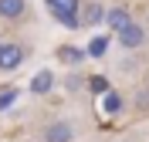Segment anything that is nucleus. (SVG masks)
<instances>
[{
    "label": "nucleus",
    "instance_id": "nucleus-6",
    "mask_svg": "<svg viewBox=\"0 0 149 142\" xmlns=\"http://www.w3.org/2000/svg\"><path fill=\"white\" fill-rule=\"evenodd\" d=\"M51 88H54V71H51V68H41V71L31 78V91L41 98V95H47Z\"/></svg>",
    "mask_w": 149,
    "mask_h": 142
},
{
    "label": "nucleus",
    "instance_id": "nucleus-5",
    "mask_svg": "<svg viewBox=\"0 0 149 142\" xmlns=\"http://www.w3.org/2000/svg\"><path fill=\"white\" fill-rule=\"evenodd\" d=\"M105 14H109V7H102L98 0H92V3H85V7H81V24H85V27L105 24Z\"/></svg>",
    "mask_w": 149,
    "mask_h": 142
},
{
    "label": "nucleus",
    "instance_id": "nucleus-12",
    "mask_svg": "<svg viewBox=\"0 0 149 142\" xmlns=\"http://www.w3.org/2000/svg\"><path fill=\"white\" fill-rule=\"evenodd\" d=\"M58 54H61V61H81V51H74V47H61V51H58Z\"/></svg>",
    "mask_w": 149,
    "mask_h": 142
},
{
    "label": "nucleus",
    "instance_id": "nucleus-15",
    "mask_svg": "<svg viewBox=\"0 0 149 142\" xmlns=\"http://www.w3.org/2000/svg\"><path fill=\"white\" fill-rule=\"evenodd\" d=\"M146 27H149V17H146Z\"/></svg>",
    "mask_w": 149,
    "mask_h": 142
},
{
    "label": "nucleus",
    "instance_id": "nucleus-7",
    "mask_svg": "<svg viewBox=\"0 0 149 142\" xmlns=\"http://www.w3.org/2000/svg\"><path fill=\"white\" fill-rule=\"evenodd\" d=\"M105 24H109V27L119 34L122 27H129V24H132V14H129L125 7H109V14H105Z\"/></svg>",
    "mask_w": 149,
    "mask_h": 142
},
{
    "label": "nucleus",
    "instance_id": "nucleus-16",
    "mask_svg": "<svg viewBox=\"0 0 149 142\" xmlns=\"http://www.w3.org/2000/svg\"><path fill=\"white\" fill-rule=\"evenodd\" d=\"M0 47H3V41H0Z\"/></svg>",
    "mask_w": 149,
    "mask_h": 142
},
{
    "label": "nucleus",
    "instance_id": "nucleus-2",
    "mask_svg": "<svg viewBox=\"0 0 149 142\" xmlns=\"http://www.w3.org/2000/svg\"><path fill=\"white\" fill-rule=\"evenodd\" d=\"M41 142H74V125L68 118H51L41 129Z\"/></svg>",
    "mask_w": 149,
    "mask_h": 142
},
{
    "label": "nucleus",
    "instance_id": "nucleus-13",
    "mask_svg": "<svg viewBox=\"0 0 149 142\" xmlns=\"http://www.w3.org/2000/svg\"><path fill=\"white\" fill-rule=\"evenodd\" d=\"M88 88H92V91H109V88H105V78H92V81H88Z\"/></svg>",
    "mask_w": 149,
    "mask_h": 142
},
{
    "label": "nucleus",
    "instance_id": "nucleus-4",
    "mask_svg": "<svg viewBox=\"0 0 149 142\" xmlns=\"http://www.w3.org/2000/svg\"><path fill=\"white\" fill-rule=\"evenodd\" d=\"M115 41H119V47H125V51H139V47L146 44V27L132 20L129 27H122L119 34H115Z\"/></svg>",
    "mask_w": 149,
    "mask_h": 142
},
{
    "label": "nucleus",
    "instance_id": "nucleus-14",
    "mask_svg": "<svg viewBox=\"0 0 149 142\" xmlns=\"http://www.w3.org/2000/svg\"><path fill=\"white\" fill-rule=\"evenodd\" d=\"M136 105H139V108H149V91H139V95H136Z\"/></svg>",
    "mask_w": 149,
    "mask_h": 142
},
{
    "label": "nucleus",
    "instance_id": "nucleus-8",
    "mask_svg": "<svg viewBox=\"0 0 149 142\" xmlns=\"http://www.w3.org/2000/svg\"><path fill=\"white\" fill-rule=\"evenodd\" d=\"M27 14V0H0V17L3 20H20Z\"/></svg>",
    "mask_w": 149,
    "mask_h": 142
},
{
    "label": "nucleus",
    "instance_id": "nucleus-1",
    "mask_svg": "<svg viewBox=\"0 0 149 142\" xmlns=\"http://www.w3.org/2000/svg\"><path fill=\"white\" fill-rule=\"evenodd\" d=\"M44 7L61 27H68V30L81 27V0H44Z\"/></svg>",
    "mask_w": 149,
    "mask_h": 142
},
{
    "label": "nucleus",
    "instance_id": "nucleus-3",
    "mask_svg": "<svg viewBox=\"0 0 149 142\" xmlns=\"http://www.w3.org/2000/svg\"><path fill=\"white\" fill-rule=\"evenodd\" d=\"M20 64H24V47L17 41H3V47H0V75H10Z\"/></svg>",
    "mask_w": 149,
    "mask_h": 142
},
{
    "label": "nucleus",
    "instance_id": "nucleus-11",
    "mask_svg": "<svg viewBox=\"0 0 149 142\" xmlns=\"http://www.w3.org/2000/svg\"><path fill=\"white\" fill-rule=\"evenodd\" d=\"M14 102H17V91H14V88H10V91H0V112H7Z\"/></svg>",
    "mask_w": 149,
    "mask_h": 142
},
{
    "label": "nucleus",
    "instance_id": "nucleus-10",
    "mask_svg": "<svg viewBox=\"0 0 149 142\" xmlns=\"http://www.w3.org/2000/svg\"><path fill=\"white\" fill-rule=\"evenodd\" d=\"M109 44H112V41L105 37V34H98V37H92V41H88V47H85V54H88V57H102L105 51H109Z\"/></svg>",
    "mask_w": 149,
    "mask_h": 142
},
{
    "label": "nucleus",
    "instance_id": "nucleus-9",
    "mask_svg": "<svg viewBox=\"0 0 149 142\" xmlns=\"http://www.w3.org/2000/svg\"><path fill=\"white\" fill-rule=\"evenodd\" d=\"M102 108H105V115H119L125 108V95L122 91H105L102 95Z\"/></svg>",
    "mask_w": 149,
    "mask_h": 142
}]
</instances>
